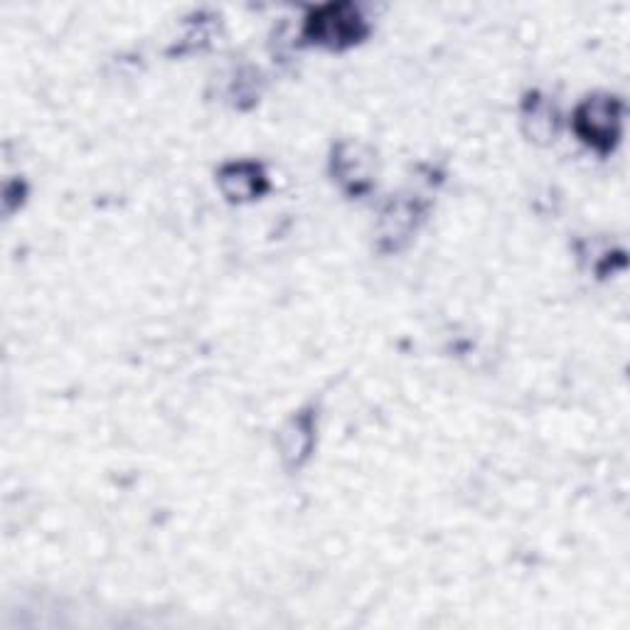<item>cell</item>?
<instances>
[{
	"label": "cell",
	"mask_w": 630,
	"mask_h": 630,
	"mask_svg": "<svg viewBox=\"0 0 630 630\" xmlns=\"http://www.w3.org/2000/svg\"><path fill=\"white\" fill-rule=\"evenodd\" d=\"M367 33L365 18L360 15V10L350 3H330L318 8L316 13L308 18L306 35L318 45L325 47H350L355 45L360 37Z\"/></svg>",
	"instance_id": "cell-2"
},
{
	"label": "cell",
	"mask_w": 630,
	"mask_h": 630,
	"mask_svg": "<svg viewBox=\"0 0 630 630\" xmlns=\"http://www.w3.org/2000/svg\"><path fill=\"white\" fill-rule=\"evenodd\" d=\"M333 173L338 183L350 192H363L372 185V173H375V156L363 146V143H340L333 158Z\"/></svg>",
	"instance_id": "cell-3"
},
{
	"label": "cell",
	"mask_w": 630,
	"mask_h": 630,
	"mask_svg": "<svg viewBox=\"0 0 630 630\" xmlns=\"http://www.w3.org/2000/svg\"><path fill=\"white\" fill-rule=\"evenodd\" d=\"M417 226V208L409 202H391L389 208L382 212L379 220V242L389 246V250H397V246L405 244L409 240V234L415 232Z\"/></svg>",
	"instance_id": "cell-6"
},
{
	"label": "cell",
	"mask_w": 630,
	"mask_h": 630,
	"mask_svg": "<svg viewBox=\"0 0 630 630\" xmlns=\"http://www.w3.org/2000/svg\"><path fill=\"white\" fill-rule=\"evenodd\" d=\"M220 188L230 200L246 202L266 190V175L256 163H230L220 173Z\"/></svg>",
	"instance_id": "cell-4"
},
{
	"label": "cell",
	"mask_w": 630,
	"mask_h": 630,
	"mask_svg": "<svg viewBox=\"0 0 630 630\" xmlns=\"http://www.w3.org/2000/svg\"><path fill=\"white\" fill-rule=\"evenodd\" d=\"M313 417L311 415H296L291 421L281 429L278 436V449H281V458L288 466H301L308 458V451L313 446Z\"/></svg>",
	"instance_id": "cell-5"
},
{
	"label": "cell",
	"mask_w": 630,
	"mask_h": 630,
	"mask_svg": "<svg viewBox=\"0 0 630 630\" xmlns=\"http://www.w3.org/2000/svg\"><path fill=\"white\" fill-rule=\"evenodd\" d=\"M532 121V136L534 139H550L556 131V117L550 104H534L532 111L527 113Z\"/></svg>",
	"instance_id": "cell-7"
},
{
	"label": "cell",
	"mask_w": 630,
	"mask_h": 630,
	"mask_svg": "<svg viewBox=\"0 0 630 630\" xmlns=\"http://www.w3.org/2000/svg\"><path fill=\"white\" fill-rule=\"evenodd\" d=\"M623 126V104L616 97H594L586 99L582 107L576 109L574 129L576 136L586 141L588 146L596 151H611L616 141L621 139Z\"/></svg>",
	"instance_id": "cell-1"
}]
</instances>
